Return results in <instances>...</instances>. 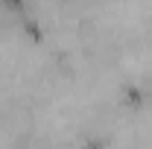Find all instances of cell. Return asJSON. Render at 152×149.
I'll return each instance as SVG.
<instances>
[{
    "mask_svg": "<svg viewBox=\"0 0 152 149\" xmlns=\"http://www.w3.org/2000/svg\"><path fill=\"white\" fill-rule=\"evenodd\" d=\"M120 102L129 105V108H140V105L146 102V91L137 88V85H123V88H120Z\"/></svg>",
    "mask_w": 152,
    "mask_h": 149,
    "instance_id": "cell-1",
    "label": "cell"
},
{
    "mask_svg": "<svg viewBox=\"0 0 152 149\" xmlns=\"http://www.w3.org/2000/svg\"><path fill=\"white\" fill-rule=\"evenodd\" d=\"M29 6V0H0V9L3 12H12V15H23Z\"/></svg>",
    "mask_w": 152,
    "mask_h": 149,
    "instance_id": "cell-2",
    "label": "cell"
}]
</instances>
